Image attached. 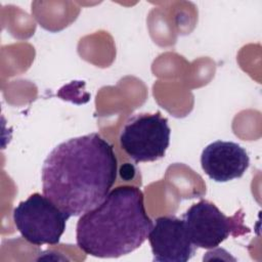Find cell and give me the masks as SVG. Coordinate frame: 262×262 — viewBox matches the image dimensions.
Listing matches in <instances>:
<instances>
[{"label":"cell","mask_w":262,"mask_h":262,"mask_svg":"<svg viewBox=\"0 0 262 262\" xmlns=\"http://www.w3.org/2000/svg\"><path fill=\"white\" fill-rule=\"evenodd\" d=\"M118 175L114 146L98 133L70 138L45 159L42 191L70 217L95 208L108 194Z\"/></svg>","instance_id":"obj_1"},{"label":"cell","mask_w":262,"mask_h":262,"mask_svg":"<svg viewBox=\"0 0 262 262\" xmlns=\"http://www.w3.org/2000/svg\"><path fill=\"white\" fill-rule=\"evenodd\" d=\"M152 225L141 189L123 185L112 189L100 204L80 216L76 241L87 255L119 258L138 249Z\"/></svg>","instance_id":"obj_2"},{"label":"cell","mask_w":262,"mask_h":262,"mask_svg":"<svg viewBox=\"0 0 262 262\" xmlns=\"http://www.w3.org/2000/svg\"><path fill=\"white\" fill-rule=\"evenodd\" d=\"M16 229L32 245H57L70 216L39 192L20 202L12 212Z\"/></svg>","instance_id":"obj_3"},{"label":"cell","mask_w":262,"mask_h":262,"mask_svg":"<svg viewBox=\"0 0 262 262\" xmlns=\"http://www.w3.org/2000/svg\"><path fill=\"white\" fill-rule=\"evenodd\" d=\"M170 135L168 119L160 112L141 113L126 121L120 132L119 142L135 163L155 162L165 156Z\"/></svg>","instance_id":"obj_4"},{"label":"cell","mask_w":262,"mask_h":262,"mask_svg":"<svg viewBox=\"0 0 262 262\" xmlns=\"http://www.w3.org/2000/svg\"><path fill=\"white\" fill-rule=\"evenodd\" d=\"M234 218L227 217L207 200L191 205L182 216L191 243L207 250L217 248L235 230Z\"/></svg>","instance_id":"obj_5"},{"label":"cell","mask_w":262,"mask_h":262,"mask_svg":"<svg viewBox=\"0 0 262 262\" xmlns=\"http://www.w3.org/2000/svg\"><path fill=\"white\" fill-rule=\"evenodd\" d=\"M147 238L156 262H187L196 250L183 219L172 215L156 218Z\"/></svg>","instance_id":"obj_6"},{"label":"cell","mask_w":262,"mask_h":262,"mask_svg":"<svg viewBox=\"0 0 262 262\" xmlns=\"http://www.w3.org/2000/svg\"><path fill=\"white\" fill-rule=\"evenodd\" d=\"M201 166L212 180L227 182L244 175L250 166V158L242 145L216 140L203 149Z\"/></svg>","instance_id":"obj_7"}]
</instances>
